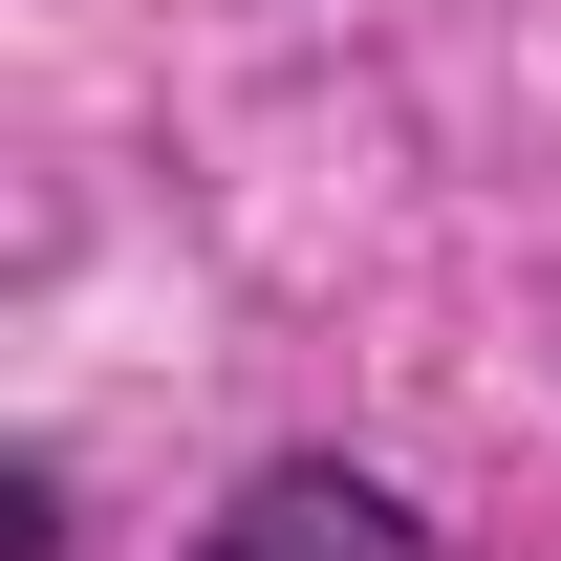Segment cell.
<instances>
[{"label": "cell", "mask_w": 561, "mask_h": 561, "mask_svg": "<svg viewBox=\"0 0 561 561\" xmlns=\"http://www.w3.org/2000/svg\"><path fill=\"white\" fill-rule=\"evenodd\" d=\"M195 561H432V518H411L389 476H346V454H260V476L216 496Z\"/></svg>", "instance_id": "6da1fadb"}]
</instances>
